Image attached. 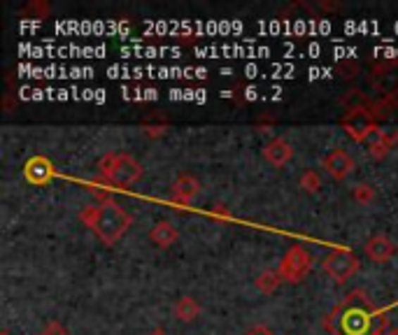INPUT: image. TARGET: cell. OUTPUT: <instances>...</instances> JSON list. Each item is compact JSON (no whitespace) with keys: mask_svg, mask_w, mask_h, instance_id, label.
<instances>
[{"mask_svg":"<svg viewBox=\"0 0 398 335\" xmlns=\"http://www.w3.org/2000/svg\"><path fill=\"white\" fill-rule=\"evenodd\" d=\"M301 187H303V191L317 194L319 189H321V177H319V172H317V170H305V172L301 175Z\"/></svg>","mask_w":398,"mask_h":335,"instance_id":"16","label":"cell"},{"mask_svg":"<svg viewBox=\"0 0 398 335\" xmlns=\"http://www.w3.org/2000/svg\"><path fill=\"white\" fill-rule=\"evenodd\" d=\"M352 196H354V201L359 205H371L375 201V189L371 184H359L354 191H352Z\"/></svg>","mask_w":398,"mask_h":335,"instance_id":"17","label":"cell"},{"mask_svg":"<svg viewBox=\"0 0 398 335\" xmlns=\"http://www.w3.org/2000/svg\"><path fill=\"white\" fill-rule=\"evenodd\" d=\"M149 240L154 242L158 249H168V247H173L175 242L180 240V233H178V228H175L170 222H158L149 231Z\"/></svg>","mask_w":398,"mask_h":335,"instance_id":"13","label":"cell"},{"mask_svg":"<svg viewBox=\"0 0 398 335\" xmlns=\"http://www.w3.org/2000/svg\"><path fill=\"white\" fill-rule=\"evenodd\" d=\"M359 268H361V261L356 258V254H352V251H347V249H333L324 256L326 275L338 282V284L354 277L359 272Z\"/></svg>","mask_w":398,"mask_h":335,"instance_id":"6","label":"cell"},{"mask_svg":"<svg viewBox=\"0 0 398 335\" xmlns=\"http://www.w3.org/2000/svg\"><path fill=\"white\" fill-rule=\"evenodd\" d=\"M33 14L35 19H42L49 14V5L47 3H40V0H35V3H30L26 10H24V17H30Z\"/></svg>","mask_w":398,"mask_h":335,"instance_id":"19","label":"cell"},{"mask_svg":"<svg viewBox=\"0 0 398 335\" xmlns=\"http://www.w3.org/2000/svg\"><path fill=\"white\" fill-rule=\"evenodd\" d=\"M371 82L382 98H398V61H385V63L375 65Z\"/></svg>","mask_w":398,"mask_h":335,"instance_id":"7","label":"cell"},{"mask_svg":"<svg viewBox=\"0 0 398 335\" xmlns=\"http://www.w3.org/2000/svg\"><path fill=\"white\" fill-rule=\"evenodd\" d=\"M263 158L275 168H285L294 158V147L292 142L285 138H273L270 142H266L263 147Z\"/></svg>","mask_w":398,"mask_h":335,"instance_id":"10","label":"cell"},{"mask_svg":"<svg viewBox=\"0 0 398 335\" xmlns=\"http://www.w3.org/2000/svg\"><path fill=\"white\" fill-rule=\"evenodd\" d=\"M321 168H324L333 179H345L356 165H354V158H352L345 149H333L321 158Z\"/></svg>","mask_w":398,"mask_h":335,"instance_id":"8","label":"cell"},{"mask_svg":"<svg viewBox=\"0 0 398 335\" xmlns=\"http://www.w3.org/2000/svg\"><path fill=\"white\" fill-rule=\"evenodd\" d=\"M342 128L349 133V138H354L356 142H366V144H373L378 140V135L382 133L380 124L375 121L368 108L347 110V114L342 117Z\"/></svg>","mask_w":398,"mask_h":335,"instance_id":"4","label":"cell"},{"mask_svg":"<svg viewBox=\"0 0 398 335\" xmlns=\"http://www.w3.org/2000/svg\"><path fill=\"white\" fill-rule=\"evenodd\" d=\"M212 217H217V219H231V212H228L224 205H214V208H212Z\"/></svg>","mask_w":398,"mask_h":335,"instance_id":"22","label":"cell"},{"mask_svg":"<svg viewBox=\"0 0 398 335\" xmlns=\"http://www.w3.org/2000/svg\"><path fill=\"white\" fill-rule=\"evenodd\" d=\"M396 242L389 238V235H373V238L366 240L363 245V254L366 258H371V261L375 263H387L389 258H392L396 254Z\"/></svg>","mask_w":398,"mask_h":335,"instance_id":"9","label":"cell"},{"mask_svg":"<svg viewBox=\"0 0 398 335\" xmlns=\"http://www.w3.org/2000/svg\"><path fill=\"white\" fill-rule=\"evenodd\" d=\"M242 335H275L270 329H266V326H254V329H249L247 333H242Z\"/></svg>","mask_w":398,"mask_h":335,"instance_id":"23","label":"cell"},{"mask_svg":"<svg viewBox=\"0 0 398 335\" xmlns=\"http://www.w3.org/2000/svg\"><path fill=\"white\" fill-rule=\"evenodd\" d=\"M282 284V275L280 270H263L261 275L256 277V289L261 293H275Z\"/></svg>","mask_w":398,"mask_h":335,"instance_id":"15","label":"cell"},{"mask_svg":"<svg viewBox=\"0 0 398 335\" xmlns=\"http://www.w3.org/2000/svg\"><path fill=\"white\" fill-rule=\"evenodd\" d=\"M198 191H201V184H198L196 177H191V175H180V177L173 182L170 198L180 205H189L198 196Z\"/></svg>","mask_w":398,"mask_h":335,"instance_id":"12","label":"cell"},{"mask_svg":"<svg viewBox=\"0 0 398 335\" xmlns=\"http://www.w3.org/2000/svg\"><path fill=\"white\" fill-rule=\"evenodd\" d=\"M24 177L30 182V184H47L54 177V168L44 156H33L30 161H26L24 165Z\"/></svg>","mask_w":398,"mask_h":335,"instance_id":"11","label":"cell"},{"mask_svg":"<svg viewBox=\"0 0 398 335\" xmlns=\"http://www.w3.org/2000/svg\"><path fill=\"white\" fill-rule=\"evenodd\" d=\"M335 72H338L342 80H354L359 72V65L356 61H340V63L335 65Z\"/></svg>","mask_w":398,"mask_h":335,"instance_id":"18","label":"cell"},{"mask_svg":"<svg viewBox=\"0 0 398 335\" xmlns=\"http://www.w3.org/2000/svg\"><path fill=\"white\" fill-rule=\"evenodd\" d=\"M382 335H398V329H394V326H389V329L382 333Z\"/></svg>","mask_w":398,"mask_h":335,"instance_id":"24","label":"cell"},{"mask_svg":"<svg viewBox=\"0 0 398 335\" xmlns=\"http://www.w3.org/2000/svg\"><path fill=\"white\" fill-rule=\"evenodd\" d=\"M0 335H10V331H3V333H0Z\"/></svg>","mask_w":398,"mask_h":335,"instance_id":"26","label":"cell"},{"mask_svg":"<svg viewBox=\"0 0 398 335\" xmlns=\"http://www.w3.org/2000/svg\"><path fill=\"white\" fill-rule=\"evenodd\" d=\"M326 329L333 335H382L389 329V322L363 289H354L333 308L326 319Z\"/></svg>","mask_w":398,"mask_h":335,"instance_id":"1","label":"cell"},{"mask_svg":"<svg viewBox=\"0 0 398 335\" xmlns=\"http://www.w3.org/2000/svg\"><path fill=\"white\" fill-rule=\"evenodd\" d=\"M149 335H168V333H166L163 329H154V331H151Z\"/></svg>","mask_w":398,"mask_h":335,"instance_id":"25","label":"cell"},{"mask_svg":"<svg viewBox=\"0 0 398 335\" xmlns=\"http://www.w3.org/2000/svg\"><path fill=\"white\" fill-rule=\"evenodd\" d=\"M168 131V126H144V133L149 135V138H161Z\"/></svg>","mask_w":398,"mask_h":335,"instance_id":"21","label":"cell"},{"mask_svg":"<svg viewBox=\"0 0 398 335\" xmlns=\"http://www.w3.org/2000/svg\"><path fill=\"white\" fill-rule=\"evenodd\" d=\"M40 335H68V329L61 322H56V319H51V322L42 326Z\"/></svg>","mask_w":398,"mask_h":335,"instance_id":"20","label":"cell"},{"mask_svg":"<svg viewBox=\"0 0 398 335\" xmlns=\"http://www.w3.org/2000/svg\"><path fill=\"white\" fill-rule=\"evenodd\" d=\"M280 275L289 284H298L312 270V254L303 245H292L280 261Z\"/></svg>","mask_w":398,"mask_h":335,"instance_id":"5","label":"cell"},{"mask_svg":"<svg viewBox=\"0 0 398 335\" xmlns=\"http://www.w3.org/2000/svg\"><path fill=\"white\" fill-rule=\"evenodd\" d=\"M173 312H175V317H178L180 322L191 324V322H196L198 315H201V305H198V301L194 298V296H182V298L175 303Z\"/></svg>","mask_w":398,"mask_h":335,"instance_id":"14","label":"cell"},{"mask_svg":"<svg viewBox=\"0 0 398 335\" xmlns=\"http://www.w3.org/2000/svg\"><path fill=\"white\" fill-rule=\"evenodd\" d=\"M98 172H101L110 184L126 189L142 177V165L137 163L133 156L112 154L110 151V154H105L101 161H98Z\"/></svg>","mask_w":398,"mask_h":335,"instance_id":"3","label":"cell"},{"mask_svg":"<svg viewBox=\"0 0 398 335\" xmlns=\"http://www.w3.org/2000/svg\"><path fill=\"white\" fill-rule=\"evenodd\" d=\"M82 219L87 222V226L94 231L101 242L105 245H114V242L121 240V235L128 231V226L133 224V217L128 212L117 205L110 198V201H103L101 205H91L82 212Z\"/></svg>","mask_w":398,"mask_h":335,"instance_id":"2","label":"cell"}]
</instances>
